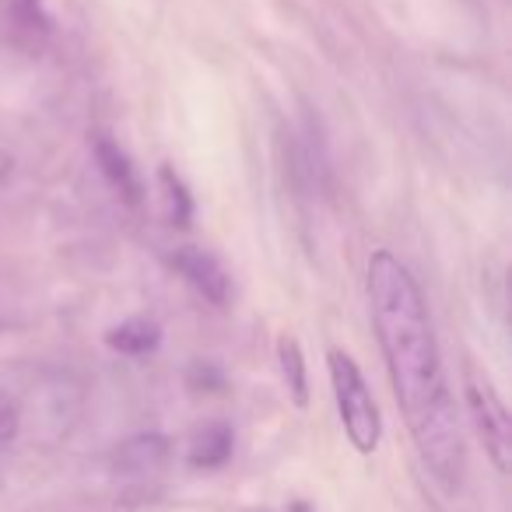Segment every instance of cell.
Wrapping results in <instances>:
<instances>
[{
  "label": "cell",
  "mask_w": 512,
  "mask_h": 512,
  "mask_svg": "<svg viewBox=\"0 0 512 512\" xmlns=\"http://www.w3.org/2000/svg\"><path fill=\"white\" fill-rule=\"evenodd\" d=\"M169 449L172 442L165 439L162 432H141V435H130L127 442H120L113 453V467L120 474L130 477H144V474H158L169 460Z\"/></svg>",
  "instance_id": "6"
},
{
  "label": "cell",
  "mask_w": 512,
  "mask_h": 512,
  "mask_svg": "<svg viewBox=\"0 0 512 512\" xmlns=\"http://www.w3.org/2000/svg\"><path fill=\"white\" fill-rule=\"evenodd\" d=\"M235 449V432L225 421H207L197 432L190 435V446H186V463L193 470H221L232 460Z\"/></svg>",
  "instance_id": "7"
},
{
  "label": "cell",
  "mask_w": 512,
  "mask_h": 512,
  "mask_svg": "<svg viewBox=\"0 0 512 512\" xmlns=\"http://www.w3.org/2000/svg\"><path fill=\"white\" fill-rule=\"evenodd\" d=\"M106 344L120 355L130 358H144L151 351H158L162 344V327L155 320H144V316H134V320H123L116 327L106 330Z\"/></svg>",
  "instance_id": "8"
},
{
  "label": "cell",
  "mask_w": 512,
  "mask_h": 512,
  "mask_svg": "<svg viewBox=\"0 0 512 512\" xmlns=\"http://www.w3.org/2000/svg\"><path fill=\"white\" fill-rule=\"evenodd\" d=\"M186 386H190L193 393H221L225 390V372L214 362H193L190 369H186Z\"/></svg>",
  "instance_id": "12"
},
{
  "label": "cell",
  "mask_w": 512,
  "mask_h": 512,
  "mask_svg": "<svg viewBox=\"0 0 512 512\" xmlns=\"http://www.w3.org/2000/svg\"><path fill=\"white\" fill-rule=\"evenodd\" d=\"M278 362H281V376H285V386H288V393H292L295 407H309V369H306V355H302L295 337L285 334L278 341Z\"/></svg>",
  "instance_id": "10"
},
{
  "label": "cell",
  "mask_w": 512,
  "mask_h": 512,
  "mask_svg": "<svg viewBox=\"0 0 512 512\" xmlns=\"http://www.w3.org/2000/svg\"><path fill=\"white\" fill-rule=\"evenodd\" d=\"M327 369H330V386H334L344 435H348V442L358 453L372 456L379 449V442H383V414H379V404L372 397L369 383H365L362 369L341 348H334L327 355Z\"/></svg>",
  "instance_id": "2"
},
{
  "label": "cell",
  "mask_w": 512,
  "mask_h": 512,
  "mask_svg": "<svg viewBox=\"0 0 512 512\" xmlns=\"http://www.w3.org/2000/svg\"><path fill=\"white\" fill-rule=\"evenodd\" d=\"M288 512H313V509H309V502H295V505H292V509H288Z\"/></svg>",
  "instance_id": "14"
},
{
  "label": "cell",
  "mask_w": 512,
  "mask_h": 512,
  "mask_svg": "<svg viewBox=\"0 0 512 512\" xmlns=\"http://www.w3.org/2000/svg\"><path fill=\"white\" fill-rule=\"evenodd\" d=\"M18 432H22V400L0 390V453L18 439Z\"/></svg>",
  "instance_id": "11"
},
{
  "label": "cell",
  "mask_w": 512,
  "mask_h": 512,
  "mask_svg": "<svg viewBox=\"0 0 512 512\" xmlns=\"http://www.w3.org/2000/svg\"><path fill=\"white\" fill-rule=\"evenodd\" d=\"M369 313L418 456L446 488H460L467 453L425 295L390 249L369 256Z\"/></svg>",
  "instance_id": "1"
},
{
  "label": "cell",
  "mask_w": 512,
  "mask_h": 512,
  "mask_svg": "<svg viewBox=\"0 0 512 512\" xmlns=\"http://www.w3.org/2000/svg\"><path fill=\"white\" fill-rule=\"evenodd\" d=\"M8 172H11V155H4V151H0V183L8 179Z\"/></svg>",
  "instance_id": "13"
},
{
  "label": "cell",
  "mask_w": 512,
  "mask_h": 512,
  "mask_svg": "<svg viewBox=\"0 0 512 512\" xmlns=\"http://www.w3.org/2000/svg\"><path fill=\"white\" fill-rule=\"evenodd\" d=\"M172 267H176L179 278H183L200 299L211 302V306H225L228 295H232V278H228V271L218 264V256H211L207 249L179 246L176 253H172Z\"/></svg>",
  "instance_id": "4"
},
{
  "label": "cell",
  "mask_w": 512,
  "mask_h": 512,
  "mask_svg": "<svg viewBox=\"0 0 512 512\" xmlns=\"http://www.w3.org/2000/svg\"><path fill=\"white\" fill-rule=\"evenodd\" d=\"M158 190H162V211H165V221L176 228H190L193 221V193L190 186L183 183L172 165H162L158 169Z\"/></svg>",
  "instance_id": "9"
},
{
  "label": "cell",
  "mask_w": 512,
  "mask_h": 512,
  "mask_svg": "<svg viewBox=\"0 0 512 512\" xmlns=\"http://www.w3.org/2000/svg\"><path fill=\"white\" fill-rule=\"evenodd\" d=\"M463 390H467V407H470V418H474L477 439H481L484 453H488V460L495 463V470L509 474L512 421H509V411H505L502 397H498V390L491 386V379L474 369H467Z\"/></svg>",
  "instance_id": "3"
},
{
  "label": "cell",
  "mask_w": 512,
  "mask_h": 512,
  "mask_svg": "<svg viewBox=\"0 0 512 512\" xmlns=\"http://www.w3.org/2000/svg\"><path fill=\"white\" fill-rule=\"evenodd\" d=\"M92 155H95V162H99V172L106 176V183L113 186V190L120 193L130 207L141 204L144 183H141V176H137V169H134V162H130L127 151H123L109 134H95L92 137Z\"/></svg>",
  "instance_id": "5"
}]
</instances>
